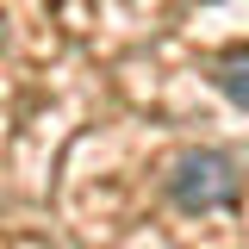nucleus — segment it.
Segmentation results:
<instances>
[{"label": "nucleus", "instance_id": "f03ea898", "mask_svg": "<svg viewBox=\"0 0 249 249\" xmlns=\"http://www.w3.org/2000/svg\"><path fill=\"white\" fill-rule=\"evenodd\" d=\"M212 88L224 93L231 106L249 112V44H237V50H224V56L212 62Z\"/></svg>", "mask_w": 249, "mask_h": 249}, {"label": "nucleus", "instance_id": "f257e3e1", "mask_svg": "<svg viewBox=\"0 0 249 249\" xmlns=\"http://www.w3.org/2000/svg\"><path fill=\"white\" fill-rule=\"evenodd\" d=\"M162 193L168 206L187 218H206V212H231L243 199V162L231 150H181L162 175Z\"/></svg>", "mask_w": 249, "mask_h": 249}]
</instances>
